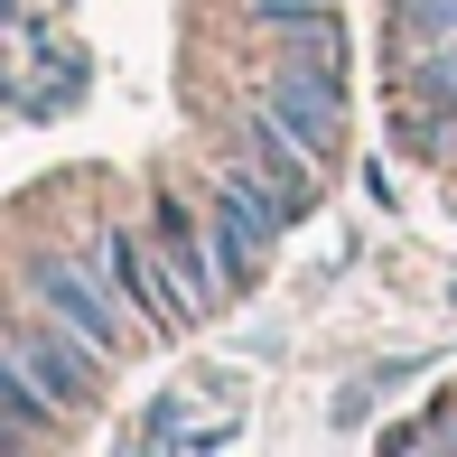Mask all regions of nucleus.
Returning <instances> with one entry per match:
<instances>
[{
    "label": "nucleus",
    "instance_id": "obj_1",
    "mask_svg": "<svg viewBox=\"0 0 457 457\" xmlns=\"http://www.w3.org/2000/svg\"><path fill=\"white\" fill-rule=\"evenodd\" d=\"M280 215H289V205H280V187L262 178V169L215 178V224H205V234H215V262L234 271V289L262 280V253L280 243Z\"/></svg>",
    "mask_w": 457,
    "mask_h": 457
},
{
    "label": "nucleus",
    "instance_id": "obj_2",
    "mask_svg": "<svg viewBox=\"0 0 457 457\" xmlns=\"http://www.w3.org/2000/svg\"><path fill=\"white\" fill-rule=\"evenodd\" d=\"M103 271H112V289L150 318V337H187V318H196V308H187V289L169 280L159 243H140V234H121V224H112V234H103Z\"/></svg>",
    "mask_w": 457,
    "mask_h": 457
},
{
    "label": "nucleus",
    "instance_id": "obj_3",
    "mask_svg": "<svg viewBox=\"0 0 457 457\" xmlns=\"http://www.w3.org/2000/svg\"><path fill=\"white\" fill-rule=\"evenodd\" d=\"M29 299L47 308L56 327H75L94 355H121V345H131V337H121V308L85 280V262H29Z\"/></svg>",
    "mask_w": 457,
    "mask_h": 457
},
{
    "label": "nucleus",
    "instance_id": "obj_4",
    "mask_svg": "<svg viewBox=\"0 0 457 457\" xmlns=\"http://www.w3.org/2000/svg\"><path fill=\"white\" fill-rule=\"evenodd\" d=\"M0 364H19L56 411H94V392H103V373H94L103 355H94V345H85V355H66L47 327H10V337H0Z\"/></svg>",
    "mask_w": 457,
    "mask_h": 457
},
{
    "label": "nucleus",
    "instance_id": "obj_5",
    "mask_svg": "<svg viewBox=\"0 0 457 457\" xmlns=\"http://www.w3.org/2000/svg\"><path fill=\"white\" fill-rule=\"evenodd\" d=\"M271 121H280L289 140H308V150H337V121H345L337 66H280L271 75Z\"/></svg>",
    "mask_w": 457,
    "mask_h": 457
},
{
    "label": "nucleus",
    "instance_id": "obj_6",
    "mask_svg": "<svg viewBox=\"0 0 457 457\" xmlns=\"http://www.w3.org/2000/svg\"><path fill=\"white\" fill-rule=\"evenodd\" d=\"M150 234H159V262H169V280L187 289V308H215V280H224L215 234H196V224H187V205H159Z\"/></svg>",
    "mask_w": 457,
    "mask_h": 457
},
{
    "label": "nucleus",
    "instance_id": "obj_7",
    "mask_svg": "<svg viewBox=\"0 0 457 457\" xmlns=\"http://www.w3.org/2000/svg\"><path fill=\"white\" fill-rule=\"evenodd\" d=\"M243 150H253V169L280 187V205H289V215H308V196H318V150H308V140H289L271 112H262V121H243Z\"/></svg>",
    "mask_w": 457,
    "mask_h": 457
},
{
    "label": "nucleus",
    "instance_id": "obj_8",
    "mask_svg": "<svg viewBox=\"0 0 457 457\" xmlns=\"http://www.w3.org/2000/svg\"><path fill=\"white\" fill-rule=\"evenodd\" d=\"M420 112H457V37L420 56Z\"/></svg>",
    "mask_w": 457,
    "mask_h": 457
},
{
    "label": "nucleus",
    "instance_id": "obj_9",
    "mask_svg": "<svg viewBox=\"0 0 457 457\" xmlns=\"http://www.w3.org/2000/svg\"><path fill=\"white\" fill-rule=\"evenodd\" d=\"M402 19L420 37H457V0H402Z\"/></svg>",
    "mask_w": 457,
    "mask_h": 457
}]
</instances>
